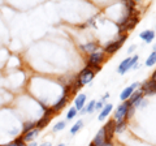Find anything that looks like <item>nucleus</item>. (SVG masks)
<instances>
[{
  "label": "nucleus",
  "mask_w": 156,
  "mask_h": 146,
  "mask_svg": "<svg viewBox=\"0 0 156 146\" xmlns=\"http://www.w3.org/2000/svg\"><path fill=\"white\" fill-rule=\"evenodd\" d=\"M105 60V52L104 51H95L89 55V60H87V68H90L94 72L100 71V64Z\"/></svg>",
  "instance_id": "1"
},
{
  "label": "nucleus",
  "mask_w": 156,
  "mask_h": 146,
  "mask_svg": "<svg viewBox=\"0 0 156 146\" xmlns=\"http://www.w3.org/2000/svg\"><path fill=\"white\" fill-rule=\"evenodd\" d=\"M138 55H134L133 57H126V59L121 63L117 68V72L120 73V75H124V73L128 72L130 68H138V64H136V61H138Z\"/></svg>",
  "instance_id": "2"
},
{
  "label": "nucleus",
  "mask_w": 156,
  "mask_h": 146,
  "mask_svg": "<svg viewBox=\"0 0 156 146\" xmlns=\"http://www.w3.org/2000/svg\"><path fill=\"white\" fill-rule=\"evenodd\" d=\"M126 38H128V34H121L120 39L119 41H113V42H109L108 45H107L104 47V52L105 53H109V55H112V53H115L117 50H120L121 46L124 45V42L126 41Z\"/></svg>",
  "instance_id": "3"
},
{
  "label": "nucleus",
  "mask_w": 156,
  "mask_h": 146,
  "mask_svg": "<svg viewBox=\"0 0 156 146\" xmlns=\"http://www.w3.org/2000/svg\"><path fill=\"white\" fill-rule=\"evenodd\" d=\"M94 77H95V72L86 67V68H83V69L80 72V75L77 76V80L81 82L82 86H83V85L90 84V82L94 80Z\"/></svg>",
  "instance_id": "4"
},
{
  "label": "nucleus",
  "mask_w": 156,
  "mask_h": 146,
  "mask_svg": "<svg viewBox=\"0 0 156 146\" xmlns=\"http://www.w3.org/2000/svg\"><path fill=\"white\" fill-rule=\"evenodd\" d=\"M129 108H130V106L128 104V102H124V103H121L119 107H117V110L115 112V121L116 123H119L121 120H125Z\"/></svg>",
  "instance_id": "5"
},
{
  "label": "nucleus",
  "mask_w": 156,
  "mask_h": 146,
  "mask_svg": "<svg viewBox=\"0 0 156 146\" xmlns=\"http://www.w3.org/2000/svg\"><path fill=\"white\" fill-rule=\"evenodd\" d=\"M115 128H116V121L115 120H109L108 123H107L103 129H104V134H105V141L107 142H112V138H113L115 136Z\"/></svg>",
  "instance_id": "6"
},
{
  "label": "nucleus",
  "mask_w": 156,
  "mask_h": 146,
  "mask_svg": "<svg viewBox=\"0 0 156 146\" xmlns=\"http://www.w3.org/2000/svg\"><path fill=\"white\" fill-rule=\"evenodd\" d=\"M92 145L94 146H112V142H107L105 141V134H104L103 128L96 133L94 141H92Z\"/></svg>",
  "instance_id": "7"
},
{
  "label": "nucleus",
  "mask_w": 156,
  "mask_h": 146,
  "mask_svg": "<svg viewBox=\"0 0 156 146\" xmlns=\"http://www.w3.org/2000/svg\"><path fill=\"white\" fill-rule=\"evenodd\" d=\"M143 95H152V94H156V82L154 81H147L144 82L142 85V89H140Z\"/></svg>",
  "instance_id": "8"
},
{
  "label": "nucleus",
  "mask_w": 156,
  "mask_h": 146,
  "mask_svg": "<svg viewBox=\"0 0 156 146\" xmlns=\"http://www.w3.org/2000/svg\"><path fill=\"white\" fill-rule=\"evenodd\" d=\"M138 86H139V82H134L133 85H130V86L126 87V89H124V90H122V93H121V95H120V97H121V99H122L124 102H126V100H128L130 97H131V94L134 93L135 89H136Z\"/></svg>",
  "instance_id": "9"
},
{
  "label": "nucleus",
  "mask_w": 156,
  "mask_h": 146,
  "mask_svg": "<svg viewBox=\"0 0 156 146\" xmlns=\"http://www.w3.org/2000/svg\"><path fill=\"white\" fill-rule=\"evenodd\" d=\"M39 134V129H33V130H29V132L21 134V138L23 140V142L25 144H30V142H34V140L38 137Z\"/></svg>",
  "instance_id": "10"
},
{
  "label": "nucleus",
  "mask_w": 156,
  "mask_h": 146,
  "mask_svg": "<svg viewBox=\"0 0 156 146\" xmlns=\"http://www.w3.org/2000/svg\"><path fill=\"white\" fill-rule=\"evenodd\" d=\"M142 99H143V94H142V91H140V90H138V91H134V93L131 94V97L126 102H128V104L130 107H133L136 103V102H139V100H142Z\"/></svg>",
  "instance_id": "11"
},
{
  "label": "nucleus",
  "mask_w": 156,
  "mask_h": 146,
  "mask_svg": "<svg viewBox=\"0 0 156 146\" xmlns=\"http://www.w3.org/2000/svg\"><path fill=\"white\" fill-rule=\"evenodd\" d=\"M66 103H68V97H66V95H62L61 98L52 106V110L55 111V112H58V111L62 110V108H64V107L66 106Z\"/></svg>",
  "instance_id": "12"
},
{
  "label": "nucleus",
  "mask_w": 156,
  "mask_h": 146,
  "mask_svg": "<svg viewBox=\"0 0 156 146\" xmlns=\"http://www.w3.org/2000/svg\"><path fill=\"white\" fill-rule=\"evenodd\" d=\"M85 103H86V95L85 94H80L76 98V100H74V108L77 110V111H81L82 108L85 107Z\"/></svg>",
  "instance_id": "13"
},
{
  "label": "nucleus",
  "mask_w": 156,
  "mask_h": 146,
  "mask_svg": "<svg viewBox=\"0 0 156 146\" xmlns=\"http://www.w3.org/2000/svg\"><path fill=\"white\" fill-rule=\"evenodd\" d=\"M139 37H140V39H143L146 43H151L155 38V33L152 30H144L143 33L139 34Z\"/></svg>",
  "instance_id": "14"
},
{
  "label": "nucleus",
  "mask_w": 156,
  "mask_h": 146,
  "mask_svg": "<svg viewBox=\"0 0 156 146\" xmlns=\"http://www.w3.org/2000/svg\"><path fill=\"white\" fill-rule=\"evenodd\" d=\"M112 108H113V107H112V104H111V103H109V104H105V106L103 107V108H101V112L99 114V116H98V119H99L100 121H101V120H104V119L107 118V116L109 115V112L112 111Z\"/></svg>",
  "instance_id": "15"
},
{
  "label": "nucleus",
  "mask_w": 156,
  "mask_h": 146,
  "mask_svg": "<svg viewBox=\"0 0 156 146\" xmlns=\"http://www.w3.org/2000/svg\"><path fill=\"white\" fill-rule=\"evenodd\" d=\"M51 119H52V118H50V116H44V115H43V116H42V119L37 121L35 128H37V129H39V130L43 129L44 126H47V124L50 123V120H51Z\"/></svg>",
  "instance_id": "16"
},
{
  "label": "nucleus",
  "mask_w": 156,
  "mask_h": 146,
  "mask_svg": "<svg viewBox=\"0 0 156 146\" xmlns=\"http://www.w3.org/2000/svg\"><path fill=\"white\" fill-rule=\"evenodd\" d=\"M98 48H99V46H98V43L95 42H91V43H86V45H82V50H85L86 52L89 53H92L98 51Z\"/></svg>",
  "instance_id": "17"
},
{
  "label": "nucleus",
  "mask_w": 156,
  "mask_h": 146,
  "mask_svg": "<svg viewBox=\"0 0 156 146\" xmlns=\"http://www.w3.org/2000/svg\"><path fill=\"white\" fill-rule=\"evenodd\" d=\"M35 125L37 123L35 121H26V123H23V126H22V134L29 132V130H33L35 129Z\"/></svg>",
  "instance_id": "18"
},
{
  "label": "nucleus",
  "mask_w": 156,
  "mask_h": 146,
  "mask_svg": "<svg viewBox=\"0 0 156 146\" xmlns=\"http://www.w3.org/2000/svg\"><path fill=\"white\" fill-rule=\"evenodd\" d=\"M126 128V120H121L119 121V123H116V128H115V132L116 133H121L124 132Z\"/></svg>",
  "instance_id": "19"
},
{
  "label": "nucleus",
  "mask_w": 156,
  "mask_h": 146,
  "mask_svg": "<svg viewBox=\"0 0 156 146\" xmlns=\"http://www.w3.org/2000/svg\"><path fill=\"white\" fill-rule=\"evenodd\" d=\"M82 126H83V121H82V120H78L77 123H76V124L70 128V133H72V134H76V133L78 132V130H80V129L82 128Z\"/></svg>",
  "instance_id": "20"
},
{
  "label": "nucleus",
  "mask_w": 156,
  "mask_h": 146,
  "mask_svg": "<svg viewBox=\"0 0 156 146\" xmlns=\"http://www.w3.org/2000/svg\"><path fill=\"white\" fill-rule=\"evenodd\" d=\"M154 64H156V51H154L147 57V60H146V65H147V67H151V65H154Z\"/></svg>",
  "instance_id": "21"
},
{
  "label": "nucleus",
  "mask_w": 156,
  "mask_h": 146,
  "mask_svg": "<svg viewBox=\"0 0 156 146\" xmlns=\"http://www.w3.org/2000/svg\"><path fill=\"white\" fill-rule=\"evenodd\" d=\"M8 145H9V146H26V144L23 142V140L21 138V136H20V137H17L16 140H13L12 142H9Z\"/></svg>",
  "instance_id": "22"
},
{
  "label": "nucleus",
  "mask_w": 156,
  "mask_h": 146,
  "mask_svg": "<svg viewBox=\"0 0 156 146\" xmlns=\"http://www.w3.org/2000/svg\"><path fill=\"white\" fill-rule=\"evenodd\" d=\"M65 128V121H58V123L53 126V132H60Z\"/></svg>",
  "instance_id": "23"
},
{
  "label": "nucleus",
  "mask_w": 156,
  "mask_h": 146,
  "mask_svg": "<svg viewBox=\"0 0 156 146\" xmlns=\"http://www.w3.org/2000/svg\"><path fill=\"white\" fill-rule=\"evenodd\" d=\"M77 115V110L73 107V108H70L69 111H68V114H66V119L68 120H72V119H74V116Z\"/></svg>",
  "instance_id": "24"
},
{
  "label": "nucleus",
  "mask_w": 156,
  "mask_h": 146,
  "mask_svg": "<svg viewBox=\"0 0 156 146\" xmlns=\"http://www.w3.org/2000/svg\"><path fill=\"white\" fill-rule=\"evenodd\" d=\"M95 103H96V102H95V100H91V102H90V103H89V106H87V107H86V108H85V110H86V112H89V114H91V112H92V111H94V110H95Z\"/></svg>",
  "instance_id": "25"
},
{
  "label": "nucleus",
  "mask_w": 156,
  "mask_h": 146,
  "mask_svg": "<svg viewBox=\"0 0 156 146\" xmlns=\"http://www.w3.org/2000/svg\"><path fill=\"white\" fill-rule=\"evenodd\" d=\"M103 108V100H99L95 103V110H101Z\"/></svg>",
  "instance_id": "26"
},
{
  "label": "nucleus",
  "mask_w": 156,
  "mask_h": 146,
  "mask_svg": "<svg viewBox=\"0 0 156 146\" xmlns=\"http://www.w3.org/2000/svg\"><path fill=\"white\" fill-rule=\"evenodd\" d=\"M151 81H154V82H156V71L152 73V78H151Z\"/></svg>",
  "instance_id": "27"
},
{
  "label": "nucleus",
  "mask_w": 156,
  "mask_h": 146,
  "mask_svg": "<svg viewBox=\"0 0 156 146\" xmlns=\"http://www.w3.org/2000/svg\"><path fill=\"white\" fill-rule=\"evenodd\" d=\"M134 50H135V46H130V47H129V50H128V52L130 53V52H133Z\"/></svg>",
  "instance_id": "28"
},
{
  "label": "nucleus",
  "mask_w": 156,
  "mask_h": 146,
  "mask_svg": "<svg viewBox=\"0 0 156 146\" xmlns=\"http://www.w3.org/2000/svg\"><path fill=\"white\" fill-rule=\"evenodd\" d=\"M26 146H38V145H37V142H35V141H34V142H30V144H27Z\"/></svg>",
  "instance_id": "29"
},
{
  "label": "nucleus",
  "mask_w": 156,
  "mask_h": 146,
  "mask_svg": "<svg viewBox=\"0 0 156 146\" xmlns=\"http://www.w3.org/2000/svg\"><path fill=\"white\" fill-rule=\"evenodd\" d=\"M41 146H51V144H50V142H47V144H42Z\"/></svg>",
  "instance_id": "30"
},
{
  "label": "nucleus",
  "mask_w": 156,
  "mask_h": 146,
  "mask_svg": "<svg viewBox=\"0 0 156 146\" xmlns=\"http://www.w3.org/2000/svg\"><path fill=\"white\" fill-rule=\"evenodd\" d=\"M57 146H65L64 144H60V145H57Z\"/></svg>",
  "instance_id": "31"
},
{
  "label": "nucleus",
  "mask_w": 156,
  "mask_h": 146,
  "mask_svg": "<svg viewBox=\"0 0 156 146\" xmlns=\"http://www.w3.org/2000/svg\"><path fill=\"white\" fill-rule=\"evenodd\" d=\"M89 146H94V145H92V142H91V144H90V145H89Z\"/></svg>",
  "instance_id": "32"
},
{
  "label": "nucleus",
  "mask_w": 156,
  "mask_h": 146,
  "mask_svg": "<svg viewBox=\"0 0 156 146\" xmlns=\"http://www.w3.org/2000/svg\"><path fill=\"white\" fill-rule=\"evenodd\" d=\"M155 51H156V46H155Z\"/></svg>",
  "instance_id": "33"
}]
</instances>
